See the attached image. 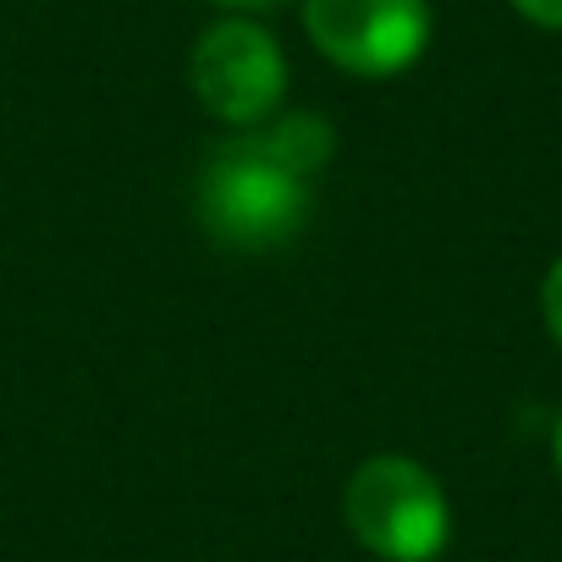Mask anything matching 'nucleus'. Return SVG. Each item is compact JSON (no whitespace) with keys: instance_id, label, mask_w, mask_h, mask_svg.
<instances>
[{"instance_id":"nucleus-1","label":"nucleus","mask_w":562,"mask_h":562,"mask_svg":"<svg viewBox=\"0 0 562 562\" xmlns=\"http://www.w3.org/2000/svg\"><path fill=\"white\" fill-rule=\"evenodd\" d=\"M199 221L215 243L265 254L293 243L310 221V177L281 160L265 133L226 138L204 155L199 171Z\"/></svg>"},{"instance_id":"nucleus-2","label":"nucleus","mask_w":562,"mask_h":562,"mask_svg":"<svg viewBox=\"0 0 562 562\" xmlns=\"http://www.w3.org/2000/svg\"><path fill=\"white\" fill-rule=\"evenodd\" d=\"M342 518L364 551L381 562H436L452 535V507L441 480L403 452H381L353 469L342 491Z\"/></svg>"},{"instance_id":"nucleus-3","label":"nucleus","mask_w":562,"mask_h":562,"mask_svg":"<svg viewBox=\"0 0 562 562\" xmlns=\"http://www.w3.org/2000/svg\"><path fill=\"white\" fill-rule=\"evenodd\" d=\"M188 83L199 105L226 127H259L288 100V56L276 34H265L254 18H221L193 40Z\"/></svg>"},{"instance_id":"nucleus-4","label":"nucleus","mask_w":562,"mask_h":562,"mask_svg":"<svg viewBox=\"0 0 562 562\" xmlns=\"http://www.w3.org/2000/svg\"><path fill=\"white\" fill-rule=\"evenodd\" d=\"M430 0H304L310 45L353 78H397L430 50Z\"/></svg>"},{"instance_id":"nucleus-5","label":"nucleus","mask_w":562,"mask_h":562,"mask_svg":"<svg viewBox=\"0 0 562 562\" xmlns=\"http://www.w3.org/2000/svg\"><path fill=\"white\" fill-rule=\"evenodd\" d=\"M265 144L288 160L299 177H315L331 155H337V133H331V122L326 116H315V111H293V116H281L270 133H265Z\"/></svg>"},{"instance_id":"nucleus-6","label":"nucleus","mask_w":562,"mask_h":562,"mask_svg":"<svg viewBox=\"0 0 562 562\" xmlns=\"http://www.w3.org/2000/svg\"><path fill=\"white\" fill-rule=\"evenodd\" d=\"M540 321H546L551 342L562 348V254H557V265H551L546 281H540Z\"/></svg>"},{"instance_id":"nucleus-7","label":"nucleus","mask_w":562,"mask_h":562,"mask_svg":"<svg viewBox=\"0 0 562 562\" xmlns=\"http://www.w3.org/2000/svg\"><path fill=\"white\" fill-rule=\"evenodd\" d=\"M513 12H518L524 23H535V29L562 34V0H513Z\"/></svg>"},{"instance_id":"nucleus-8","label":"nucleus","mask_w":562,"mask_h":562,"mask_svg":"<svg viewBox=\"0 0 562 562\" xmlns=\"http://www.w3.org/2000/svg\"><path fill=\"white\" fill-rule=\"evenodd\" d=\"M215 7H226V12H276V7H288V0H215Z\"/></svg>"},{"instance_id":"nucleus-9","label":"nucleus","mask_w":562,"mask_h":562,"mask_svg":"<svg viewBox=\"0 0 562 562\" xmlns=\"http://www.w3.org/2000/svg\"><path fill=\"white\" fill-rule=\"evenodd\" d=\"M551 452H557V469H562V414H557V430H551Z\"/></svg>"}]
</instances>
